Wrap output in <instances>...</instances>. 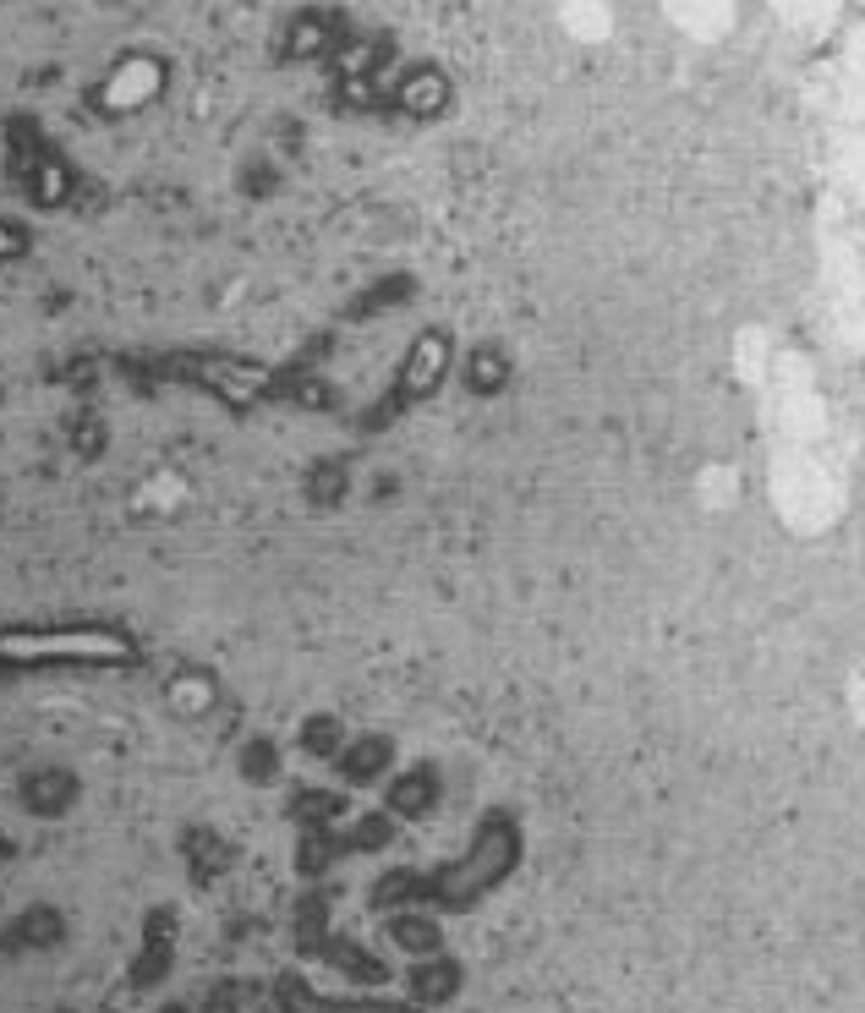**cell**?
Returning <instances> with one entry per match:
<instances>
[{
    "label": "cell",
    "mask_w": 865,
    "mask_h": 1013,
    "mask_svg": "<svg viewBox=\"0 0 865 1013\" xmlns=\"http://www.w3.org/2000/svg\"><path fill=\"white\" fill-rule=\"evenodd\" d=\"M445 356H450V345H445V334H422L416 345H411V356H405V367H400V378H394V389L367 411V427H383V422H394L411 400H422V394H432L439 389V373H445Z\"/></svg>",
    "instance_id": "cell-1"
},
{
    "label": "cell",
    "mask_w": 865,
    "mask_h": 1013,
    "mask_svg": "<svg viewBox=\"0 0 865 1013\" xmlns=\"http://www.w3.org/2000/svg\"><path fill=\"white\" fill-rule=\"evenodd\" d=\"M432 800H439V778H432V767H411V773L394 778V789H389V805H394L400 816H427Z\"/></svg>",
    "instance_id": "cell-2"
},
{
    "label": "cell",
    "mask_w": 865,
    "mask_h": 1013,
    "mask_svg": "<svg viewBox=\"0 0 865 1013\" xmlns=\"http://www.w3.org/2000/svg\"><path fill=\"white\" fill-rule=\"evenodd\" d=\"M389 756H394L389 740L372 734V740H356L351 751H340V773H345L351 784H367V778H378V773L389 767Z\"/></svg>",
    "instance_id": "cell-3"
},
{
    "label": "cell",
    "mask_w": 865,
    "mask_h": 1013,
    "mask_svg": "<svg viewBox=\"0 0 865 1013\" xmlns=\"http://www.w3.org/2000/svg\"><path fill=\"white\" fill-rule=\"evenodd\" d=\"M72 794V778H61V773H45V778H34L28 784V800L45 811V816H61V800Z\"/></svg>",
    "instance_id": "cell-4"
},
{
    "label": "cell",
    "mask_w": 865,
    "mask_h": 1013,
    "mask_svg": "<svg viewBox=\"0 0 865 1013\" xmlns=\"http://www.w3.org/2000/svg\"><path fill=\"white\" fill-rule=\"evenodd\" d=\"M394 937H400V947H411V953L439 947V931H432L427 920H394Z\"/></svg>",
    "instance_id": "cell-5"
},
{
    "label": "cell",
    "mask_w": 865,
    "mask_h": 1013,
    "mask_svg": "<svg viewBox=\"0 0 865 1013\" xmlns=\"http://www.w3.org/2000/svg\"><path fill=\"white\" fill-rule=\"evenodd\" d=\"M340 493H345V471H340V466H318V471H312V498H318V504H334Z\"/></svg>",
    "instance_id": "cell-6"
},
{
    "label": "cell",
    "mask_w": 865,
    "mask_h": 1013,
    "mask_svg": "<svg viewBox=\"0 0 865 1013\" xmlns=\"http://www.w3.org/2000/svg\"><path fill=\"white\" fill-rule=\"evenodd\" d=\"M334 811H345L334 794H296V816H307V822H329Z\"/></svg>",
    "instance_id": "cell-7"
},
{
    "label": "cell",
    "mask_w": 865,
    "mask_h": 1013,
    "mask_svg": "<svg viewBox=\"0 0 865 1013\" xmlns=\"http://www.w3.org/2000/svg\"><path fill=\"white\" fill-rule=\"evenodd\" d=\"M499 384H505L499 356H472V389H499Z\"/></svg>",
    "instance_id": "cell-8"
},
{
    "label": "cell",
    "mask_w": 865,
    "mask_h": 1013,
    "mask_svg": "<svg viewBox=\"0 0 865 1013\" xmlns=\"http://www.w3.org/2000/svg\"><path fill=\"white\" fill-rule=\"evenodd\" d=\"M247 778H274V751L269 745H252L247 751Z\"/></svg>",
    "instance_id": "cell-9"
},
{
    "label": "cell",
    "mask_w": 865,
    "mask_h": 1013,
    "mask_svg": "<svg viewBox=\"0 0 865 1013\" xmlns=\"http://www.w3.org/2000/svg\"><path fill=\"white\" fill-rule=\"evenodd\" d=\"M307 751H334V723H329V718H312V729H307Z\"/></svg>",
    "instance_id": "cell-10"
}]
</instances>
